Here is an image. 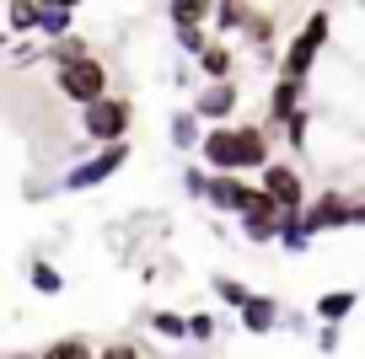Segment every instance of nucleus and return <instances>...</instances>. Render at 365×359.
Instances as JSON below:
<instances>
[{
    "label": "nucleus",
    "instance_id": "13",
    "mask_svg": "<svg viewBox=\"0 0 365 359\" xmlns=\"http://www.w3.org/2000/svg\"><path fill=\"white\" fill-rule=\"evenodd\" d=\"M242 322H247L252 333H269V327H274V301H263V295H252V301L242 306Z\"/></svg>",
    "mask_w": 365,
    "mask_h": 359
},
{
    "label": "nucleus",
    "instance_id": "9",
    "mask_svg": "<svg viewBox=\"0 0 365 359\" xmlns=\"http://www.w3.org/2000/svg\"><path fill=\"white\" fill-rule=\"evenodd\" d=\"M296 102H301V80H279V86H274V124H296V118H301V108H296Z\"/></svg>",
    "mask_w": 365,
    "mask_h": 359
},
{
    "label": "nucleus",
    "instance_id": "11",
    "mask_svg": "<svg viewBox=\"0 0 365 359\" xmlns=\"http://www.w3.org/2000/svg\"><path fill=\"white\" fill-rule=\"evenodd\" d=\"M70 6H38V33H48V38H65L70 33Z\"/></svg>",
    "mask_w": 365,
    "mask_h": 359
},
{
    "label": "nucleus",
    "instance_id": "27",
    "mask_svg": "<svg viewBox=\"0 0 365 359\" xmlns=\"http://www.w3.org/2000/svg\"><path fill=\"white\" fill-rule=\"evenodd\" d=\"M16 359H33V354H16Z\"/></svg>",
    "mask_w": 365,
    "mask_h": 359
},
{
    "label": "nucleus",
    "instance_id": "4",
    "mask_svg": "<svg viewBox=\"0 0 365 359\" xmlns=\"http://www.w3.org/2000/svg\"><path fill=\"white\" fill-rule=\"evenodd\" d=\"M59 86H65V97H76V102H103V86H108V70L97 65V59H81V65H70V70H59Z\"/></svg>",
    "mask_w": 365,
    "mask_h": 359
},
{
    "label": "nucleus",
    "instance_id": "26",
    "mask_svg": "<svg viewBox=\"0 0 365 359\" xmlns=\"http://www.w3.org/2000/svg\"><path fill=\"white\" fill-rule=\"evenodd\" d=\"M354 225H365V204H354Z\"/></svg>",
    "mask_w": 365,
    "mask_h": 359
},
{
    "label": "nucleus",
    "instance_id": "10",
    "mask_svg": "<svg viewBox=\"0 0 365 359\" xmlns=\"http://www.w3.org/2000/svg\"><path fill=\"white\" fill-rule=\"evenodd\" d=\"M231 108H237V86H226V80L210 86L205 97H199V118H226Z\"/></svg>",
    "mask_w": 365,
    "mask_h": 359
},
{
    "label": "nucleus",
    "instance_id": "15",
    "mask_svg": "<svg viewBox=\"0 0 365 359\" xmlns=\"http://www.w3.org/2000/svg\"><path fill=\"white\" fill-rule=\"evenodd\" d=\"M43 359H97V354L86 348V338L70 333V338H59V343H48V348H43Z\"/></svg>",
    "mask_w": 365,
    "mask_h": 359
},
{
    "label": "nucleus",
    "instance_id": "1",
    "mask_svg": "<svg viewBox=\"0 0 365 359\" xmlns=\"http://www.w3.org/2000/svg\"><path fill=\"white\" fill-rule=\"evenodd\" d=\"M199 156H205L215 172L263 167V161H269V135H263V129H215V135H205Z\"/></svg>",
    "mask_w": 365,
    "mask_h": 359
},
{
    "label": "nucleus",
    "instance_id": "16",
    "mask_svg": "<svg viewBox=\"0 0 365 359\" xmlns=\"http://www.w3.org/2000/svg\"><path fill=\"white\" fill-rule=\"evenodd\" d=\"M150 327H156L161 338H182V333H188V322H182V316H172V311H156V316H150Z\"/></svg>",
    "mask_w": 365,
    "mask_h": 359
},
{
    "label": "nucleus",
    "instance_id": "5",
    "mask_svg": "<svg viewBox=\"0 0 365 359\" xmlns=\"http://www.w3.org/2000/svg\"><path fill=\"white\" fill-rule=\"evenodd\" d=\"M263 193H269L285 214H301V209H307V188H301L296 167H263Z\"/></svg>",
    "mask_w": 365,
    "mask_h": 359
},
{
    "label": "nucleus",
    "instance_id": "21",
    "mask_svg": "<svg viewBox=\"0 0 365 359\" xmlns=\"http://www.w3.org/2000/svg\"><path fill=\"white\" fill-rule=\"evenodd\" d=\"M247 33L258 38V43H269V38H274V22H269V16H252V22H247Z\"/></svg>",
    "mask_w": 365,
    "mask_h": 359
},
{
    "label": "nucleus",
    "instance_id": "24",
    "mask_svg": "<svg viewBox=\"0 0 365 359\" xmlns=\"http://www.w3.org/2000/svg\"><path fill=\"white\" fill-rule=\"evenodd\" d=\"M172 140H178V145H188V140H194V118H178V124H172Z\"/></svg>",
    "mask_w": 365,
    "mask_h": 359
},
{
    "label": "nucleus",
    "instance_id": "22",
    "mask_svg": "<svg viewBox=\"0 0 365 359\" xmlns=\"http://www.w3.org/2000/svg\"><path fill=\"white\" fill-rule=\"evenodd\" d=\"M178 38H182V48H199V54H205V48H210V43H205V33H199V27H182Z\"/></svg>",
    "mask_w": 365,
    "mask_h": 359
},
{
    "label": "nucleus",
    "instance_id": "23",
    "mask_svg": "<svg viewBox=\"0 0 365 359\" xmlns=\"http://www.w3.org/2000/svg\"><path fill=\"white\" fill-rule=\"evenodd\" d=\"M188 333H194V338H210V333H215V316H188Z\"/></svg>",
    "mask_w": 365,
    "mask_h": 359
},
{
    "label": "nucleus",
    "instance_id": "7",
    "mask_svg": "<svg viewBox=\"0 0 365 359\" xmlns=\"http://www.w3.org/2000/svg\"><path fill=\"white\" fill-rule=\"evenodd\" d=\"M328 225H354V204L339 199V193H322L307 209V231H328Z\"/></svg>",
    "mask_w": 365,
    "mask_h": 359
},
{
    "label": "nucleus",
    "instance_id": "12",
    "mask_svg": "<svg viewBox=\"0 0 365 359\" xmlns=\"http://www.w3.org/2000/svg\"><path fill=\"white\" fill-rule=\"evenodd\" d=\"M354 301H360L354 290H333V295H322V301H317V316H328V322H344V316L354 311Z\"/></svg>",
    "mask_w": 365,
    "mask_h": 359
},
{
    "label": "nucleus",
    "instance_id": "3",
    "mask_svg": "<svg viewBox=\"0 0 365 359\" xmlns=\"http://www.w3.org/2000/svg\"><path fill=\"white\" fill-rule=\"evenodd\" d=\"M322 43H328V16L317 11L307 27H301V38L285 48V70H279V80H301V76L312 70V59H317V48H322Z\"/></svg>",
    "mask_w": 365,
    "mask_h": 359
},
{
    "label": "nucleus",
    "instance_id": "14",
    "mask_svg": "<svg viewBox=\"0 0 365 359\" xmlns=\"http://www.w3.org/2000/svg\"><path fill=\"white\" fill-rule=\"evenodd\" d=\"M199 70H205V76H210V80H215V86H220V80L231 76V54H226V48H220V43H210L205 54H199Z\"/></svg>",
    "mask_w": 365,
    "mask_h": 359
},
{
    "label": "nucleus",
    "instance_id": "6",
    "mask_svg": "<svg viewBox=\"0 0 365 359\" xmlns=\"http://www.w3.org/2000/svg\"><path fill=\"white\" fill-rule=\"evenodd\" d=\"M124 156H129V145H103V150H97V156L86 161V167H76V172H70L65 182H70V188H91V182L113 177V172L124 167Z\"/></svg>",
    "mask_w": 365,
    "mask_h": 359
},
{
    "label": "nucleus",
    "instance_id": "17",
    "mask_svg": "<svg viewBox=\"0 0 365 359\" xmlns=\"http://www.w3.org/2000/svg\"><path fill=\"white\" fill-rule=\"evenodd\" d=\"M33 284H38L43 295H59V274L48 269V263H33Z\"/></svg>",
    "mask_w": 365,
    "mask_h": 359
},
{
    "label": "nucleus",
    "instance_id": "18",
    "mask_svg": "<svg viewBox=\"0 0 365 359\" xmlns=\"http://www.w3.org/2000/svg\"><path fill=\"white\" fill-rule=\"evenodd\" d=\"M205 6H172V22H182V27H194V22H205Z\"/></svg>",
    "mask_w": 365,
    "mask_h": 359
},
{
    "label": "nucleus",
    "instance_id": "20",
    "mask_svg": "<svg viewBox=\"0 0 365 359\" xmlns=\"http://www.w3.org/2000/svg\"><path fill=\"white\" fill-rule=\"evenodd\" d=\"M11 22L16 27H38V6H27V0H22V6H11Z\"/></svg>",
    "mask_w": 365,
    "mask_h": 359
},
{
    "label": "nucleus",
    "instance_id": "2",
    "mask_svg": "<svg viewBox=\"0 0 365 359\" xmlns=\"http://www.w3.org/2000/svg\"><path fill=\"white\" fill-rule=\"evenodd\" d=\"M81 129H86L91 140H103V145H124V129H129V102H118V97L91 102V108H86V118H81Z\"/></svg>",
    "mask_w": 365,
    "mask_h": 359
},
{
    "label": "nucleus",
    "instance_id": "25",
    "mask_svg": "<svg viewBox=\"0 0 365 359\" xmlns=\"http://www.w3.org/2000/svg\"><path fill=\"white\" fill-rule=\"evenodd\" d=\"M97 359H140V354H135V348H129V343H113V348H103V354H97Z\"/></svg>",
    "mask_w": 365,
    "mask_h": 359
},
{
    "label": "nucleus",
    "instance_id": "8",
    "mask_svg": "<svg viewBox=\"0 0 365 359\" xmlns=\"http://www.w3.org/2000/svg\"><path fill=\"white\" fill-rule=\"evenodd\" d=\"M210 199H215L220 209H242V214H247L252 204H258V193H252V188H242L237 177H215V182H210Z\"/></svg>",
    "mask_w": 365,
    "mask_h": 359
},
{
    "label": "nucleus",
    "instance_id": "19",
    "mask_svg": "<svg viewBox=\"0 0 365 359\" xmlns=\"http://www.w3.org/2000/svg\"><path fill=\"white\" fill-rule=\"evenodd\" d=\"M220 295H226V301H231V306H247V301H252V295H247V290H242V284H237V279H220Z\"/></svg>",
    "mask_w": 365,
    "mask_h": 359
}]
</instances>
